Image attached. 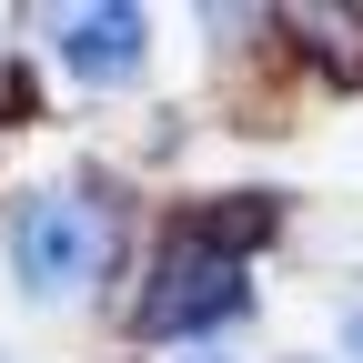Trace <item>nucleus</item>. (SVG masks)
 Here are the masks:
<instances>
[{"label":"nucleus","instance_id":"obj_6","mask_svg":"<svg viewBox=\"0 0 363 363\" xmlns=\"http://www.w3.org/2000/svg\"><path fill=\"white\" fill-rule=\"evenodd\" d=\"M192 363H202V353H192Z\"/></svg>","mask_w":363,"mask_h":363},{"label":"nucleus","instance_id":"obj_1","mask_svg":"<svg viewBox=\"0 0 363 363\" xmlns=\"http://www.w3.org/2000/svg\"><path fill=\"white\" fill-rule=\"evenodd\" d=\"M252 233H272V202H233V212L172 222V242H162L152 283H142V333H182V343H192V333H222L252 303V283H242Z\"/></svg>","mask_w":363,"mask_h":363},{"label":"nucleus","instance_id":"obj_3","mask_svg":"<svg viewBox=\"0 0 363 363\" xmlns=\"http://www.w3.org/2000/svg\"><path fill=\"white\" fill-rule=\"evenodd\" d=\"M51 51H61V71L71 81H131L142 71V51H152V21L131 11V0H111V11H51Z\"/></svg>","mask_w":363,"mask_h":363},{"label":"nucleus","instance_id":"obj_5","mask_svg":"<svg viewBox=\"0 0 363 363\" xmlns=\"http://www.w3.org/2000/svg\"><path fill=\"white\" fill-rule=\"evenodd\" d=\"M343 353H353V363H363V313H353V323H343Z\"/></svg>","mask_w":363,"mask_h":363},{"label":"nucleus","instance_id":"obj_2","mask_svg":"<svg viewBox=\"0 0 363 363\" xmlns=\"http://www.w3.org/2000/svg\"><path fill=\"white\" fill-rule=\"evenodd\" d=\"M101 262H111V202L71 192V182L11 202V283H21L30 303L91 293V283H101Z\"/></svg>","mask_w":363,"mask_h":363},{"label":"nucleus","instance_id":"obj_4","mask_svg":"<svg viewBox=\"0 0 363 363\" xmlns=\"http://www.w3.org/2000/svg\"><path fill=\"white\" fill-rule=\"evenodd\" d=\"M293 30H303V51H313V61H333V71H353V81H363V0H353V11H323V0H303V11H293Z\"/></svg>","mask_w":363,"mask_h":363}]
</instances>
